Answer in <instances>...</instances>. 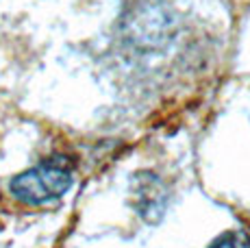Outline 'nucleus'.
Listing matches in <instances>:
<instances>
[{
	"label": "nucleus",
	"mask_w": 250,
	"mask_h": 248,
	"mask_svg": "<svg viewBox=\"0 0 250 248\" xmlns=\"http://www.w3.org/2000/svg\"><path fill=\"white\" fill-rule=\"evenodd\" d=\"M72 185V164L65 157H50L40 165L11 179L9 189L24 205H46L61 198Z\"/></svg>",
	"instance_id": "nucleus-1"
},
{
	"label": "nucleus",
	"mask_w": 250,
	"mask_h": 248,
	"mask_svg": "<svg viewBox=\"0 0 250 248\" xmlns=\"http://www.w3.org/2000/svg\"><path fill=\"white\" fill-rule=\"evenodd\" d=\"M135 205L146 220H157L163 213L166 194L163 185L155 174H139L135 179Z\"/></svg>",
	"instance_id": "nucleus-2"
},
{
	"label": "nucleus",
	"mask_w": 250,
	"mask_h": 248,
	"mask_svg": "<svg viewBox=\"0 0 250 248\" xmlns=\"http://www.w3.org/2000/svg\"><path fill=\"white\" fill-rule=\"evenodd\" d=\"M209 248H250V237L244 231H230L218 237Z\"/></svg>",
	"instance_id": "nucleus-3"
}]
</instances>
